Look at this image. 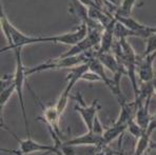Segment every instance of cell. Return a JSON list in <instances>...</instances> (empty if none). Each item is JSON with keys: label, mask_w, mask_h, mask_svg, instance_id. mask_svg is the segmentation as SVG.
I'll list each match as a JSON object with an SVG mask.
<instances>
[{"label": "cell", "mask_w": 156, "mask_h": 155, "mask_svg": "<svg viewBox=\"0 0 156 155\" xmlns=\"http://www.w3.org/2000/svg\"><path fill=\"white\" fill-rule=\"evenodd\" d=\"M135 1L136 0H122L120 6L117 8L116 12L114 13V15H119V16H130L132 13L133 6L135 5Z\"/></svg>", "instance_id": "cell-15"}, {"label": "cell", "mask_w": 156, "mask_h": 155, "mask_svg": "<svg viewBox=\"0 0 156 155\" xmlns=\"http://www.w3.org/2000/svg\"><path fill=\"white\" fill-rule=\"evenodd\" d=\"M115 19L118 22H120L121 24L128 28L131 31L135 32L137 35V37L140 38H147L148 39L149 37L153 35V34L156 32V26H144V24L138 22L137 20L131 18L130 16H119V15H114Z\"/></svg>", "instance_id": "cell-6"}, {"label": "cell", "mask_w": 156, "mask_h": 155, "mask_svg": "<svg viewBox=\"0 0 156 155\" xmlns=\"http://www.w3.org/2000/svg\"><path fill=\"white\" fill-rule=\"evenodd\" d=\"M152 119H155L156 120V114H154V115L152 116Z\"/></svg>", "instance_id": "cell-21"}, {"label": "cell", "mask_w": 156, "mask_h": 155, "mask_svg": "<svg viewBox=\"0 0 156 155\" xmlns=\"http://www.w3.org/2000/svg\"><path fill=\"white\" fill-rule=\"evenodd\" d=\"M89 58V52L76 56H70V57H62L59 56L58 58L51 59L45 62L38 65L31 69H27V75L35 74V73L42 72V71L48 70H60V69H73L75 67H78L80 65H83L87 62Z\"/></svg>", "instance_id": "cell-2"}, {"label": "cell", "mask_w": 156, "mask_h": 155, "mask_svg": "<svg viewBox=\"0 0 156 155\" xmlns=\"http://www.w3.org/2000/svg\"><path fill=\"white\" fill-rule=\"evenodd\" d=\"M87 71H89L88 63H83V65H78V67H75V68H73V69H71V73L68 75V77H66L68 85H66V88L63 89V91L61 92L58 100H57L56 104H55V107H56L57 111H58V113L60 116L63 111H65L66 104H68L69 95H70L73 86L76 85V83L78 80L81 79L82 75H83Z\"/></svg>", "instance_id": "cell-4"}, {"label": "cell", "mask_w": 156, "mask_h": 155, "mask_svg": "<svg viewBox=\"0 0 156 155\" xmlns=\"http://www.w3.org/2000/svg\"><path fill=\"white\" fill-rule=\"evenodd\" d=\"M15 52V60H16V68H15V73L13 74V79L15 83L16 86V93H17L18 99H19L20 108H21V114L23 117L24 124H26V130L27 136H31V132H30V125L29 120H27V116L26 112V106H24V100H23V86L26 83V77L27 75V69L23 65V61H22V48L14 50Z\"/></svg>", "instance_id": "cell-3"}, {"label": "cell", "mask_w": 156, "mask_h": 155, "mask_svg": "<svg viewBox=\"0 0 156 155\" xmlns=\"http://www.w3.org/2000/svg\"><path fill=\"white\" fill-rule=\"evenodd\" d=\"M156 57V53L150 54V55H146L143 58H137V71H138V76L139 79L143 81L144 83H151L154 77V73H153V61H154Z\"/></svg>", "instance_id": "cell-9"}, {"label": "cell", "mask_w": 156, "mask_h": 155, "mask_svg": "<svg viewBox=\"0 0 156 155\" xmlns=\"http://www.w3.org/2000/svg\"><path fill=\"white\" fill-rule=\"evenodd\" d=\"M102 140V134H98L94 131H88L83 135L77 136L62 143L63 147H78V146H94L96 150L99 149Z\"/></svg>", "instance_id": "cell-8"}, {"label": "cell", "mask_w": 156, "mask_h": 155, "mask_svg": "<svg viewBox=\"0 0 156 155\" xmlns=\"http://www.w3.org/2000/svg\"><path fill=\"white\" fill-rule=\"evenodd\" d=\"M96 155H105V150H98L97 153H96Z\"/></svg>", "instance_id": "cell-19"}, {"label": "cell", "mask_w": 156, "mask_h": 155, "mask_svg": "<svg viewBox=\"0 0 156 155\" xmlns=\"http://www.w3.org/2000/svg\"><path fill=\"white\" fill-rule=\"evenodd\" d=\"M126 130H128V125L120 124V122H117L111 128L105 130L104 134H102L101 145H100L98 150H105L109 143H111L117 137H120L121 135H123Z\"/></svg>", "instance_id": "cell-11"}, {"label": "cell", "mask_w": 156, "mask_h": 155, "mask_svg": "<svg viewBox=\"0 0 156 155\" xmlns=\"http://www.w3.org/2000/svg\"><path fill=\"white\" fill-rule=\"evenodd\" d=\"M1 26L9 45L5 48H2L1 53L9 50H16L19 48H23L24 45L29 44H37V43H48L52 42V36H29L20 32L17 28L13 26L10 20L6 18L5 14L2 12L1 14Z\"/></svg>", "instance_id": "cell-1"}, {"label": "cell", "mask_w": 156, "mask_h": 155, "mask_svg": "<svg viewBox=\"0 0 156 155\" xmlns=\"http://www.w3.org/2000/svg\"><path fill=\"white\" fill-rule=\"evenodd\" d=\"M95 55L100 60V62L104 65V67L109 69L114 75L120 72V71L126 72L125 68L117 61L115 55H112L110 52H108V53H97V52H95ZM126 74H127V72H126Z\"/></svg>", "instance_id": "cell-14"}, {"label": "cell", "mask_w": 156, "mask_h": 155, "mask_svg": "<svg viewBox=\"0 0 156 155\" xmlns=\"http://www.w3.org/2000/svg\"><path fill=\"white\" fill-rule=\"evenodd\" d=\"M156 53V32L153 34L151 37L148 38V41H147V48L146 51H144V55H150V54Z\"/></svg>", "instance_id": "cell-16"}, {"label": "cell", "mask_w": 156, "mask_h": 155, "mask_svg": "<svg viewBox=\"0 0 156 155\" xmlns=\"http://www.w3.org/2000/svg\"><path fill=\"white\" fill-rule=\"evenodd\" d=\"M14 93H16V86L14 83L13 75L4 76L1 79V93H0V112H1V127L3 124V110L5 104H8L9 99L12 97Z\"/></svg>", "instance_id": "cell-10"}, {"label": "cell", "mask_w": 156, "mask_h": 155, "mask_svg": "<svg viewBox=\"0 0 156 155\" xmlns=\"http://www.w3.org/2000/svg\"><path fill=\"white\" fill-rule=\"evenodd\" d=\"M150 147H151V148H153V149H155V150H156V143H155V141H151V143H150Z\"/></svg>", "instance_id": "cell-20"}, {"label": "cell", "mask_w": 156, "mask_h": 155, "mask_svg": "<svg viewBox=\"0 0 156 155\" xmlns=\"http://www.w3.org/2000/svg\"><path fill=\"white\" fill-rule=\"evenodd\" d=\"M82 80H86V81H90V83H94V81H102L101 78H100L99 75H97L96 73L92 72V71H87L81 77Z\"/></svg>", "instance_id": "cell-17"}, {"label": "cell", "mask_w": 156, "mask_h": 155, "mask_svg": "<svg viewBox=\"0 0 156 155\" xmlns=\"http://www.w3.org/2000/svg\"><path fill=\"white\" fill-rule=\"evenodd\" d=\"M75 99H77L78 104L74 107V110L79 113V115L81 116V118H82V120H83L88 131H92V130H93L95 118H96V116H97V112L101 109L100 104H98V100H94V102L91 106H86L83 100H82L81 95H80L79 93H78L77 96L75 97Z\"/></svg>", "instance_id": "cell-5"}, {"label": "cell", "mask_w": 156, "mask_h": 155, "mask_svg": "<svg viewBox=\"0 0 156 155\" xmlns=\"http://www.w3.org/2000/svg\"><path fill=\"white\" fill-rule=\"evenodd\" d=\"M152 86H153V89H154V92L156 94V77L152 80Z\"/></svg>", "instance_id": "cell-18"}, {"label": "cell", "mask_w": 156, "mask_h": 155, "mask_svg": "<svg viewBox=\"0 0 156 155\" xmlns=\"http://www.w3.org/2000/svg\"><path fill=\"white\" fill-rule=\"evenodd\" d=\"M88 34V26L86 23H82L79 26L75 32H70V33H65L61 35H55L52 36L53 43H62L66 45H75L80 40H82Z\"/></svg>", "instance_id": "cell-7"}, {"label": "cell", "mask_w": 156, "mask_h": 155, "mask_svg": "<svg viewBox=\"0 0 156 155\" xmlns=\"http://www.w3.org/2000/svg\"><path fill=\"white\" fill-rule=\"evenodd\" d=\"M117 20L115 17L112 19V21L108 24L107 26H105L104 31H102V36H101V41H100V48L97 50V53H108L110 52L111 48L113 47V39L115 37L114 35V30H115V24Z\"/></svg>", "instance_id": "cell-12"}, {"label": "cell", "mask_w": 156, "mask_h": 155, "mask_svg": "<svg viewBox=\"0 0 156 155\" xmlns=\"http://www.w3.org/2000/svg\"><path fill=\"white\" fill-rule=\"evenodd\" d=\"M156 129V120L152 119L150 126L148 127V129L144 130V132L143 133V135L138 138V141H137L136 148H135V151L133 155H144L146 154V151L149 147H150L151 143V136H152L153 132L155 131Z\"/></svg>", "instance_id": "cell-13"}]
</instances>
